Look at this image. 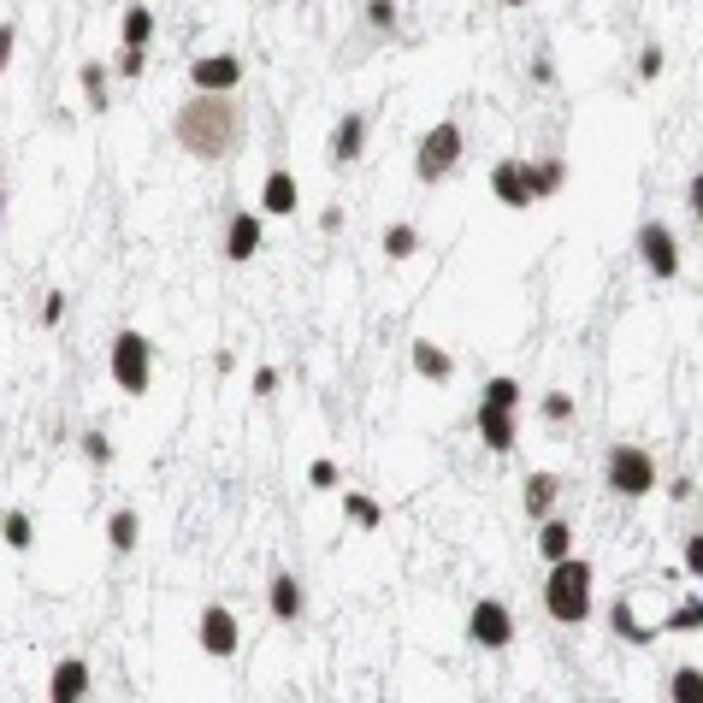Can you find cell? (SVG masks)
<instances>
[{"label":"cell","mask_w":703,"mask_h":703,"mask_svg":"<svg viewBox=\"0 0 703 703\" xmlns=\"http://www.w3.org/2000/svg\"><path fill=\"white\" fill-rule=\"evenodd\" d=\"M497 7H526V0H497Z\"/></svg>","instance_id":"bcb514c9"},{"label":"cell","mask_w":703,"mask_h":703,"mask_svg":"<svg viewBox=\"0 0 703 703\" xmlns=\"http://www.w3.org/2000/svg\"><path fill=\"white\" fill-rule=\"evenodd\" d=\"M479 403H497V408H521V378H515V373H497V378H485Z\"/></svg>","instance_id":"f1b7e54d"},{"label":"cell","mask_w":703,"mask_h":703,"mask_svg":"<svg viewBox=\"0 0 703 703\" xmlns=\"http://www.w3.org/2000/svg\"><path fill=\"white\" fill-rule=\"evenodd\" d=\"M155 42V12L142 7V0H130L125 18H119V48H148Z\"/></svg>","instance_id":"603a6c76"},{"label":"cell","mask_w":703,"mask_h":703,"mask_svg":"<svg viewBox=\"0 0 703 703\" xmlns=\"http://www.w3.org/2000/svg\"><path fill=\"white\" fill-rule=\"evenodd\" d=\"M107 373L125 396H148V385H155V344L142 331H119L107 349Z\"/></svg>","instance_id":"5b68a950"},{"label":"cell","mask_w":703,"mask_h":703,"mask_svg":"<svg viewBox=\"0 0 703 703\" xmlns=\"http://www.w3.org/2000/svg\"><path fill=\"white\" fill-rule=\"evenodd\" d=\"M532 83H556V60H549V53L532 60Z\"/></svg>","instance_id":"b9f144b4"},{"label":"cell","mask_w":703,"mask_h":703,"mask_svg":"<svg viewBox=\"0 0 703 703\" xmlns=\"http://www.w3.org/2000/svg\"><path fill=\"white\" fill-rule=\"evenodd\" d=\"M603 485H610V497L621 503H638L656 491V455L638 449V444H610L603 455Z\"/></svg>","instance_id":"3957f363"},{"label":"cell","mask_w":703,"mask_h":703,"mask_svg":"<svg viewBox=\"0 0 703 703\" xmlns=\"http://www.w3.org/2000/svg\"><path fill=\"white\" fill-rule=\"evenodd\" d=\"M473 432L491 455H515L521 449V426H515V408H497V403H479L473 408Z\"/></svg>","instance_id":"9c48e42d"},{"label":"cell","mask_w":703,"mask_h":703,"mask_svg":"<svg viewBox=\"0 0 703 703\" xmlns=\"http://www.w3.org/2000/svg\"><path fill=\"white\" fill-rule=\"evenodd\" d=\"M669 697L674 703H703V669H674L669 674Z\"/></svg>","instance_id":"f546056e"},{"label":"cell","mask_w":703,"mask_h":703,"mask_svg":"<svg viewBox=\"0 0 703 703\" xmlns=\"http://www.w3.org/2000/svg\"><path fill=\"white\" fill-rule=\"evenodd\" d=\"M249 385H255V396H273V390H278V367H255Z\"/></svg>","instance_id":"ab89813d"},{"label":"cell","mask_w":703,"mask_h":703,"mask_svg":"<svg viewBox=\"0 0 703 703\" xmlns=\"http://www.w3.org/2000/svg\"><path fill=\"white\" fill-rule=\"evenodd\" d=\"M296 207H301L296 178L284 172V166H273V172H266V184H260V214H266V219H290Z\"/></svg>","instance_id":"e0dca14e"},{"label":"cell","mask_w":703,"mask_h":703,"mask_svg":"<svg viewBox=\"0 0 703 703\" xmlns=\"http://www.w3.org/2000/svg\"><path fill=\"white\" fill-rule=\"evenodd\" d=\"M112 71H119V78H125V83H137V78H148V48H119V66H112Z\"/></svg>","instance_id":"1f68e13d"},{"label":"cell","mask_w":703,"mask_h":703,"mask_svg":"<svg viewBox=\"0 0 703 703\" xmlns=\"http://www.w3.org/2000/svg\"><path fill=\"white\" fill-rule=\"evenodd\" d=\"M610 633H615L621 644H638V651H644V644H656V638H662L656 626H644V621L633 615V597H615V603H610Z\"/></svg>","instance_id":"ffe728a7"},{"label":"cell","mask_w":703,"mask_h":703,"mask_svg":"<svg viewBox=\"0 0 703 703\" xmlns=\"http://www.w3.org/2000/svg\"><path fill=\"white\" fill-rule=\"evenodd\" d=\"M467 638H473V651H508L515 644V610L503 597H479L467 610Z\"/></svg>","instance_id":"52a82bcc"},{"label":"cell","mask_w":703,"mask_h":703,"mask_svg":"<svg viewBox=\"0 0 703 703\" xmlns=\"http://www.w3.org/2000/svg\"><path fill=\"white\" fill-rule=\"evenodd\" d=\"M189 83L214 89V95H231L242 83V60L237 53H201V60H189Z\"/></svg>","instance_id":"7c38bea8"},{"label":"cell","mask_w":703,"mask_h":703,"mask_svg":"<svg viewBox=\"0 0 703 703\" xmlns=\"http://www.w3.org/2000/svg\"><path fill=\"white\" fill-rule=\"evenodd\" d=\"M462 155H467V137H462V125L455 119H438L420 137V148H414V178H420L426 189L432 184H444L455 166H462Z\"/></svg>","instance_id":"277c9868"},{"label":"cell","mask_w":703,"mask_h":703,"mask_svg":"<svg viewBox=\"0 0 703 703\" xmlns=\"http://www.w3.org/2000/svg\"><path fill=\"white\" fill-rule=\"evenodd\" d=\"M66 308H71V301H66V290H48V296H42V326L53 331V326L66 319Z\"/></svg>","instance_id":"74e56055"},{"label":"cell","mask_w":703,"mask_h":703,"mask_svg":"<svg viewBox=\"0 0 703 703\" xmlns=\"http://www.w3.org/2000/svg\"><path fill=\"white\" fill-rule=\"evenodd\" d=\"M0 225H7V189H0Z\"/></svg>","instance_id":"f6af8a7d"},{"label":"cell","mask_w":703,"mask_h":703,"mask_svg":"<svg viewBox=\"0 0 703 703\" xmlns=\"http://www.w3.org/2000/svg\"><path fill=\"white\" fill-rule=\"evenodd\" d=\"M669 497H674V503H692V497H697V479H674Z\"/></svg>","instance_id":"7bdbcfd3"},{"label":"cell","mask_w":703,"mask_h":703,"mask_svg":"<svg viewBox=\"0 0 703 703\" xmlns=\"http://www.w3.org/2000/svg\"><path fill=\"white\" fill-rule=\"evenodd\" d=\"M680 567H686L692 580H703V532H692V538L680 544Z\"/></svg>","instance_id":"e575fe53"},{"label":"cell","mask_w":703,"mask_h":703,"mask_svg":"<svg viewBox=\"0 0 703 703\" xmlns=\"http://www.w3.org/2000/svg\"><path fill=\"white\" fill-rule=\"evenodd\" d=\"M592 585H597V567L585 556L549 562V574H544V615L556 626H585V621H592Z\"/></svg>","instance_id":"7a4b0ae2"},{"label":"cell","mask_w":703,"mask_h":703,"mask_svg":"<svg viewBox=\"0 0 703 703\" xmlns=\"http://www.w3.org/2000/svg\"><path fill=\"white\" fill-rule=\"evenodd\" d=\"M538 556H544V562L574 556V526H567V521H556V515H549V521H538Z\"/></svg>","instance_id":"cb8c5ba5"},{"label":"cell","mask_w":703,"mask_h":703,"mask_svg":"<svg viewBox=\"0 0 703 703\" xmlns=\"http://www.w3.org/2000/svg\"><path fill=\"white\" fill-rule=\"evenodd\" d=\"M344 521L360 526V532H378V526H385V508H378L367 491H344Z\"/></svg>","instance_id":"4316f807"},{"label":"cell","mask_w":703,"mask_h":703,"mask_svg":"<svg viewBox=\"0 0 703 703\" xmlns=\"http://www.w3.org/2000/svg\"><path fill=\"white\" fill-rule=\"evenodd\" d=\"M0 544L18 549V556H24V549L36 544V521L24 515V508H7V515H0Z\"/></svg>","instance_id":"83f0119b"},{"label":"cell","mask_w":703,"mask_h":703,"mask_svg":"<svg viewBox=\"0 0 703 703\" xmlns=\"http://www.w3.org/2000/svg\"><path fill=\"white\" fill-rule=\"evenodd\" d=\"M260 219H266L260 207H237V214L225 219V242H219V249H225V260H231V266H242V260L260 255V237H266Z\"/></svg>","instance_id":"30bf717a"},{"label":"cell","mask_w":703,"mask_h":703,"mask_svg":"<svg viewBox=\"0 0 703 703\" xmlns=\"http://www.w3.org/2000/svg\"><path fill=\"white\" fill-rule=\"evenodd\" d=\"M638 260H644V273H651L656 284H674L680 278V237H674V225H662V219H644L638 225Z\"/></svg>","instance_id":"8992f818"},{"label":"cell","mask_w":703,"mask_h":703,"mask_svg":"<svg viewBox=\"0 0 703 703\" xmlns=\"http://www.w3.org/2000/svg\"><path fill=\"white\" fill-rule=\"evenodd\" d=\"M367 24L373 30H396V0H367Z\"/></svg>","instance_id":"8d00e7d4"},{"label":"cell","mask_w":703,"mask_h":703,"mask_svg":"<svg viewBox=\"0 0 703 703\" xmlns=\"http://www.w3.org/2000/svg\"><path fill=\"white\" fill-rule=\"evenodd\" d=\"M378 249H385V260H414L420 255V231H414V225H385V231H378Z\"/></svg>","instance_id":"484cf974"},{"label":"cell","mask_w":703,"mask_h":703,"mask_svg":"<svg viewBox=\"0 0 703 703\" xmlns=\"http://www.w3.org/2000/svg\"><path fill=\"white\" fill-rule=\"evenodd\" d=\"M408 360H414V373H420L426 385H449V378H455V355L444 344H432V337H414Z\"/></svg>","instance_id":"ac0fdd59"},{"label":"cell","mask_w":703,"mask_h":703,"mask_svg":"<svg viewBox=\"0 0 703 703\" xmlns=\"http://www.w3.org/2000/svg\"><path fill=\"white\" fill-rule=\"evenodd\" d=\"M562 184H567V160H562V155L526 160V189H532V201H549V196H562Z\"/></svg>","instance_id":"d6986e66"},{"label":"cell","mask_w":703,"mask_h":703,"mask_svg":"<svg viewBox=\"0 0 703 703\" xmlns=\"http://www.w3.org/2000/svg\"><path fill=\"white\" fill-rule=\"evenodd\" d=\"M89 662L83 656H60L53 662V674H48V697L53 703H78V697H89Z\"/></svg>","instance_id":"9a60e30c"},{"label":"cell","mask_w":703,"mask_h":703,"mask_svg":"<svg viewBox=\"0 0 703 703\" xmlns=\"http://www.w3.org/2000/svg\"><path fill=\"white\" fill-rule=\"evenodd\" d=\"M538 408H544V420H549V426H567V420H574V396H567V390H549Z\"/></svg>","instance_id":"d6a6232c"},{"label":"cell","mask_w":703,"mask_h":703,"mask_svg":"<svg viewBox=\"0 0 703 703\" xmlns=\"http://www.w3.org/2000/svg\"><path fill=\"white\" fill-rule=\"evenodd\" d=\"M319 231H326V237H337V231H344V207H326V214H319Z\"/></svg>","instance_id":"60d3db41"},{"label":"cell","mask_w":703,"mask_h":703,"mask_svg":"<svg viewBox=\"0 0 703 703\" xmlns=\"http://www.w3.org/2000/svg\"><path fill=\"white\" fill-rule=\"evenodd\" d=\"M137 544H142V515L137 508H112L107 515V549L112 556H130Z\"/></svg>","instance_id":"44dd1931"},{"label":"cell","mask_w":703,"mask_h":703,"mask_svg":"<svg viewBox=\"0 0 703 703\" xmlns=\"http://www.w3.org/2000/svg\"><path fill=\"white\" fill-rule=\"evenodd\" d=\"M249 137V119H242L237 95H214V89H196L189 101L172 112V142L184 148L189 160L201 166H225Z\"/></svg>","instance_id":"6da1fadb"},{"label":"cell","mask_w":703,"mask_h":703,"mask_svg":"<svg viewBox=\"0 0 703 703\" xmlns=\"http://www.w3.org/2000/svg\"><path fill=\"white\" fill-rule=\"evenodd\" d=\"M308 485H314V491H337V485H344V473H337L331 455H319V462L308 467Z\"/></svg>","instance_id":"836d02e7"},{"label":"cell","mask_w":703,"mask_h":703,"mask_svg":"<svg viewBox=\"0 0 703 703\" xmlns=\"http://www.w3.org/2000/svg\"><path fill=\"white\" fill-rule=\"evenodd\" d=\"M662 66H669V53H662L656 42L638 53V78H644V83H656V78H662Z\"/></svg>","instance_id":"d590c367"},{"label":"cell","mask_w":703,"mask_h":703,"mask_svg":"<svg viewBox=\"0 0 703 703\" xmlns=\"http://www.w3.org/2000/svg\"><path fill=\"white\" fill-rule=\"evenodd\" d=\"M556 497H562V479H556L549 467L526 473V485H521V508H526V521H549V515H556Z\"/></svg>","instance_id":"2e32d148"},{"label":"cell","mask_w":703,"mask_h":703,"mask_svg":"<svg viewBox=\"0 0 703 703\" xmlns=\"http://www.w3.org/2000/svg\"><path fill=\"white\" fill-rule=\"evenodd\" d=\"M12 53H18V24H0V78H7Z\"/></svg>","instance_id":"f35d334b"},{"label":"cell","mask_w":703,"mask_h":703,"mask_svg":"<svg viewBox=\"0 0 703 703\" xmlns=\"http://www.w3.org/2000/svg\"><path fill=\"white\" fill-rule=\"evenodd\" d=\"M491 196H497L503 207H515V214L538 207V201H532V189H526V160H497V166H491Z\"/></svg>","instance_id":"5bb4252c"},{"label":"cell","mask_w":703,"mask_h":703,"mask_svg":"<svg viewBox=\"0 0 703 703\" xmlns=\"http://www.w3.org/2000/svg\"><path fill=\"white\" fill-rule=\"evenodd\" d=\"M367 130H373V119H367L360 107L337 119V130H331V166H337V172L360 166V155H367Z\"/></svg>","instance_id":"8fae6325"},{"label":"cell","mask_w":703,"mask_h":703,"mask_svg":"<svg viewBox=\"0 0 703 703\" xmlns=\"http://www.w3.org/2000/svg\"><path fill=\"white\" fill-rule=\"evenodd\" d=\"M78 83H83V101H89V112H107L112 107V66H101V60H83L78 66Z\"/></svg>","instance_id":"7402d4cb"},{"label":"cell","mask_w":703,"mask_h":703,"mask_svg":"<svg viewBox=\"0 0 703 703\" xmlns=\"http://www.w3.org/2000/svg\"><path fill=\"white\" fill-rule=\"evenodd\" d=\"M266 610H273V621H284V626H296L301 615H308V592H301V580L296 574H273V585H266Z\"/></svg>","instance_id":"4fadbf2b"},{"label":"cell","mask_w":703,"mask_h":703,"mask_svg":"<svg viewBox=\"0 0 703 703\" xmlns=\"http://www.w3.org/2000/svg\"><path fill=\"white\" fill-rule=\"evenodd\" d=\"M196 644L214 662H231L237 651H242V626H237V615L225 610V603H207L201 610V621H196Z\"/></svg>","instance_id":"ba28073f"},{"label":"cell","mask_w":703,"mask_h":703,"mask_svg":"<svg viewBox=\"0 0 703 703\" xmlns=\"http://www.w3.org/2000/svg\"><path fill=\"white\" fill-rule=\"evenodd\" d=\"M686 201H692V214H697V219H703V172H697V178H692V184H686Z\"/></svg>","instance_id":"ee69618b"},{"label":"cell","mask_w":703,"mask_h":703,"mask_svg":"<svg viewBox=\"0 0 703 703\" xmlns=\"http://www.w3.org/2000/svg\"><path fill=\"white\" fill-rule=\"evenodd\" d=\"M78 449H83V462H89V467H101V473L112 467V444H107V432H101V426H89L83 438H78Z\"/></svg>","instance_id":"4dcf8cb0"},{"label":"cell","mask_w":703,"mask_h":703,"mask_svg":"<svg viewBox=\"0 0 703 703\" xmlns=\"http://www.w3.org/2000/svg\"><path fill=\"white\" fill-rule=\"evenodd\" d=\"M656 633H662V638H674V633H703V597L674 603V610L656 621Z\"/></svg>","instance_id":"d4e9b609"}]
</instances>
